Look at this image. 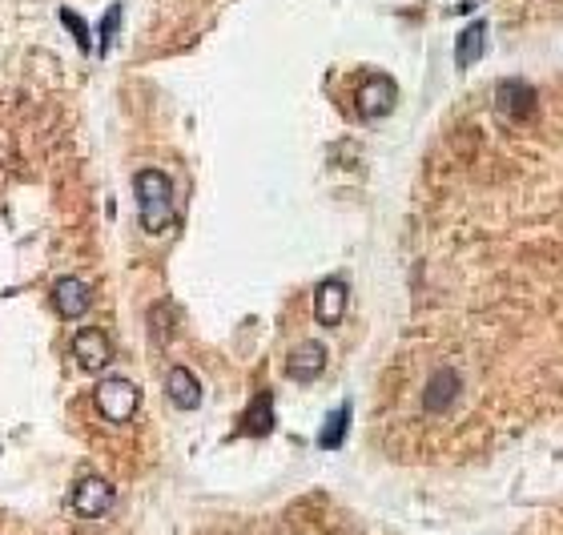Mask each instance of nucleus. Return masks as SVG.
Wrapping results in <instances>:
<instances>
[{
  "label": "nucleus",
  "instance_id": "f257e3e1",
  "mask_svg": "<svg viewBox=\"0 0 563 535\" xmlns=\"http://www.w3.org/2000/svg\"><path fill=\"white\" fill-rule=\"evenodd\" d=\"M133 193H137V210H141L145 234H165V229L174 226V182L161 169H137Z\"/></svg>",
  "mask_w": 563,
  "mask_h": 535
},
{
  "label": "nucleus",
  "instance_id": "0eeeda50",
  "mask_svg": "<svg viewBox=\"0 0 563 535\" xmlns=\"http://www.w3.org/2000/svg\"><path fill=\"white\" fill-rule=\"evenodd\" d=\"M165 395H169V403H174L177 411H198L201 407L198 375H193L190 367H169V375H165Z\"/></svg>",
  "mask_w": 563,
  "mask_h": 535
},
{
  "label": "nucleus",
  "instance_id": "39448f33",
  "mask_svg": "<svg viewBox=\"0 0 563 535\" xmlns=\"http://www.w3.org/2000/svg\"><path fill=\"white\" fill-rule=\"evenodd\" d=\"M355 105L366 121H379V117H387L390 109L399 105V85L390 77H366V85L355 97Z\"/></svg>",
  "mask_w": 563,
  "mask_h": 535
},
{
  "label": "nucleus",
  "instance_id": "9d476101",
  "mask_svg": "<svg viewBox=\"0 0 563 535\" xmlns=\"http://www.w3.org/2000/svg\"><path fill=\"white\" fill-rule=\"evenodd\" d=\"M322 367H326V346H322V343H302L298 351H290V359H286L290 378H298V383L318 378Z\"/></svg>",
  "mask_w": 563,
  "mask_h": 535
},
{
  "label": "nucleus",
  "instance_id": "f03ea898",
  "mask_svg": "<svg viewBox=\"0 0 563 535\" xmlns=\"http://www.w3.org/2000/svg\"><path fill=\"white\" fill-rule=\"evenodd\" d=\"M137 407H141V386L133 383V378L109 375L97 383V411H101L105 423L121 427V423H129L133 415H137Z\"/></svg>",
  "mask_w": 563,
  "mask_h": 535
},
{
  "label": "nucleus",
  "instance_id": "9b49d317",
  "mask_svg": "<svg viewBox=\"0 0 563 535\" xmlns=\"http://www.w3.org/2000/svg\"><path fill=\"white\" fill-rule=\"evenodd\" d=\"M483 49H487V25L483 20H471L459 33V41H455V61H459V69H471V65L483 57Z\"/></svg>",
  "mask_w": 563,
  "mask_h": 535
},
{
  "label": "nucleus",
  "instance_id": "ddd939ff",
  "mask_svg": "<svg viewBox=\"0 0 563 535\" xmlns=\"http://www.w3.org/2000/svg\"><path fill=\"white\" fill-rule=\"evenodd\" d=\"M347 427H350V407L342 403L338 411H330V419H326V423H322V430H318V447H326V451L342 447V439H347Z\"/></svg>",
  "mask_w": 563,
  "mask_h": 535
},
{
  "label": "nucleus",
  "instance_id": "4468645a",
  "mask_svg": "<svg viewBox=\"0 0 563 535\" xmlns=\"http://www.w3.org/2000/svg\"><path fill=\"white\" fill-rule=\"evenodd\" d=\"M270 427H274V399L258 395L250 403V411H246L242 430H246V435H270Z\"/></svg>",
  "mask_w": 563,
  "mask_h": 535
},
{
  "label": "nucleus",
  "instance_id": "6e6552de",
  "mask_svg": "<svg viewBox=\"0 0 563 535\" xmlns=\"http://www.w3.org/2000/svg\"><path fill=\"white\" fill-rule=\"evenodd\" d=\"M52 302H57V310H61L65 318H85L89 310H93V290L81 278H61L52 286Z\"/></svg>",
  "mask_w": 563,
  "mask_h": 535
},
{
  "label": "nucleus",
  "instance_id": "423d86ee",
  "mask_svg": "<svg viewBox=\"0 0 563 535\" xmlns=\"http://www.w3.org/2000/svg\"><path fill=\"white\" fill-rule=\"evenodd\" d=\"M347 282L342 278H326L318 286V294H314V318H318L322 326H338L342 322V314H347Z\"/></svg>",
  "mask_w": 563,
  "mask_h": 535
},
{
  "label": "nucleus",
  "instance_id": "1a4fd4ad",
  "mask_svg": "<svg viewBox=\"0 0 563 535\" xmlns=\"http://www.w3.org/2000/svg\"><path fill=\"white\" fill-rule=\"evenodd\" d=\"M455 399H459V375H455V370H434V378L426 383L423 407L431 415H442V411H450Z\"/></svg>",
  "mask_w": 563,
  "mask_h": 535
},
{
  "label": "nucleus",
  "instance_id": "20e7f679",
  "mask_svg": "<svg viewBox=\"0 0 563 535\" xmlns=\"http://www.w3.org/2000/svg\"><path fill=\"white\" fill-rule=\"evenodd\" d=\"M73 359H77L81 370L101 375V370L113 362V338L105 330H97V326H85V330L73 334Z\"/></svg>",
  "mask_w": 563,
  "mask_h": 535
},
{
  "label": "nucleus",
  "instance_id": "2eb2a0df",
  "mask_svg": "<svg viewBox=\"0 0 563 535\" xmlns=\"http://www.w3.org/2000/svg\"><path fill=\"white\" fill-rule=\"evenodd\" d=\"M117 28H121V4H109V12L101 17V41H97V57H109Z\"/></svg>",
  "mask_w": 563,
  "mask_h": 535
},
{
  "label": "nucleus",
  "instance_id": "f8f14e48",
  "mask_svg": "<svg viewBox=\"0 0 563 535\" xmlns=\"http://www.w3.org/2000/svg\"><path fill=\"white\" fill-rule=\"evenodd\" d=\"M499 109L507 117H515V121H523V117L536 109V97H531L528 85H515V81H507V85L499 89Z\"/></svg>",
  "mask_w": 563,
  "mask_h": 535
},
{
  "label": "nucleus",
  "instance_id": "dca6fc26",
  "mask_svg": "<svg viewBox=\"0 0 563 535\" xmlns=\"http://www.w3.org/2000/svg\"><path fill=\"white\" fill-rule=\"evenodd\" d=\"M61 25H69L73 41L81 44V53H89V49H93V41H89V25H85V20H81L73 9H61Z\"/></svg>",
  "mask_w": 563,
  "mask_h": 535
},
{
  "label": "nucleus",
  "instance_id": "7ed1b4c3",
  "mask_svg": "<svg viewBox=\"0 0 563 535\" xmlns=\"http://www.w3.org/2000/svg\"><path fill=\"white\" fill-rule=\"evenodd\" d=\"M117 503V492H113V483L101 479V475H85V479L73 487V511L81 519H101L113 511Z\"/></svg>",
  "mask_w": 563,
  "mask_h": 535
}]
</instances>
